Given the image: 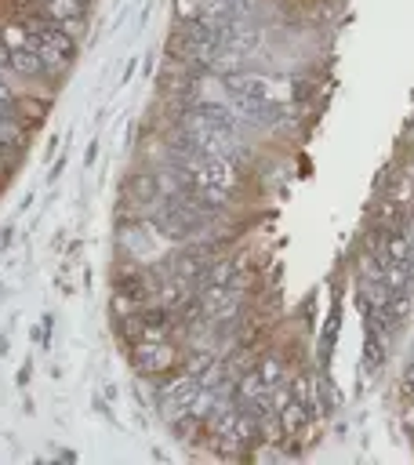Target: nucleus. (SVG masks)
I'll use <instances>...</instances> for the list:
<instances>
[{
  "label": "nucleus",
  "mask_w": 414,
  "mask_h": 465,
  "mask_svg": "<svg viewBox=\"0 0 414 465\" xmlns=\"http://www.w3.org/2000/svg\"><path fill=\"white\" fill-rule=\"evenodd\" d=\"M22 25H25V36H29V44H33V51L40 54L44 69H47L51 76H58V73L69 65V58L76 54V40H73L54 18H47L44 11H36L33 18H25Z\"/></svg>",
  "instance_id": "f257e3e1"
},
{
  "label": "nucleus",
  "mask_w": 414,
  "mask_h": 465,
  "mask_svg": "<svg viewBox=\"0 0 414 465\" xmlns=\"http://www.w3.org/2000/svg\"><path fill=\"white\" fill-rule=\"evenodd\" d=\"M403 385H407V392H410V396H414V363H410V367H407V378H403Z\"/></svg>",
  "instance_id": "20e7f679"
},
{
  "label": "nucleus",
  "mask_w": 414,
  "mask_h": 465,
  "mask_svg": "<svg viewBox=\"0 0 414 465\" xmlns=\"http://www.w3.org/2000/svg\"><path fill=\"white\" fill-rule=\"evenodd\" d=\"M178 363V352L167 345V338H142L134 341V367L142 374H167Z\"/></svg>",
  "instance_id": "f03ea898"
},
{
  "label": "nucleus",
  "mask_w": 414,
  "mask_h": 465,
  "mask_svg": "<svg viewBox=\"0 0 414 465\" xmlns=\"http://www.w3.org/2000/svg\"><path fill=\"white\" fill-rule=\"evenodd\" d=\"M22 142H25V131L18 120H0V167H11L22 153Z\"/></svg>",
  "instance_id": "7ed1b4c3"
}]
</instances>
